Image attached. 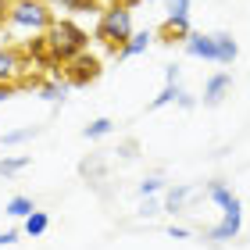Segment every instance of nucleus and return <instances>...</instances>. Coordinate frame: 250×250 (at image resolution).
Segmentation results:
<instances>
[{"label":"nucleus","mask_w":250,"mask_h":250,"mask_svg":"<svg viewBox=\"0 0 250 250\" xmlns=\"http://www.w3.org/2000/svg\"><path fill=\"white\" fill-rule=\"evenodd\" d=\"M225 218L214 225V229H208V240H214V243H225V240H236L240 236V225H243V208L240 211H222Z\"/></svg>","instance_id":"obj_6"},{"label":"nucleus","mask_w":250,"mask_h":250,"mask_svg":"<svg viewBox=\"0 0 250 250\" xmlns=\"http://www.w3.org/2000/svg\"><path fill=\"white\" fill-rule=\"evenodd\" d=\"M165 79H168V83H175V79H179V68L168 64V68H165Z\"/></svg>","instance_id":"obj_29"},{"label":"nucleus","mask_w":250,"mask_h":250,"mask_svg":"<svg viewBox=\"0 0 250 250\" xmlns=\"http://www.w3.org/2000/svg\"><path fill=\"white\" fill-rule=\"evenodd\" d=\"M93 40H100L111 54H118L125 43L132 40V11H129V7H115V4H107L104 11H100V18H97Z\"/></svg>","instance_id":"obj_2"},{"label":"nucleus","mask_w":250,"mask_h":250,"mask_svg":"<svg viewBox=\"0 0 250 250\" xmlns=\"http://www.w3.org/2000/svg\"><path fill=\"white\" fill-rule=\"evenodd\" d=\"M21 72H25V54L18 47H0V86L15 83Z\"/></svg>","instance_id":"obj_5"},{"label":"nucleus","mask_w":250,"mask_h":250,"mask_svg":"<svg viewBox=\"0 0 250 250\" xmlns=\"http://www.w3.org/2000/svg\"><path fill=\"white\" fill-rule=\"evenodd\" d=\"M7 7H11V4H0V21H4V11H7Z\"/></svg>","instance_id":"obj_30"},{"label":"nucleus","mask_w":250,"mask_h":250,"mask_svg":"<svg viewBox=\"0 0 250 250\" xmlns=\"http://www.w3.org/2000/svg\"><path fill=\"white\" fill-rule=\"evenodd\" d=\"M150 40H154V32H146V29H143V32H132V40L125 43L115 58H122V61H125V58H136V54H143L146 47H150Z\"/></svg>","instance_id":"obj_11"},{"label":"nucleus","mask_w":250,"mask_h":250,"mask_svg":"<svg viewBox=\"0 0 250 250\" xmlns=\"http://www.w3.org/2000/svg\"><path fill=\"white\" fill-rule=\"evenodd\" d=\"M111 129H115V122L111 118H97V122H89L86 125V140H104V136H111Z\"/></svg>","instance_id":"obj_18"},{"label":"nucleus","mask_w":250,"mask_h":250,"mask_svg":"<svg viewBox=\"0 0 250 250\" xmlns=\"http://www.w3.org/2000/svg\"><path fill=\"white\" fill-rule=\"evenodd\" d=\"M214 40H218V64H232V61H236V54H240L236 40L229 36V32H214Z\"/></svg>","instance_id":"obj_12"},{"label":"nucleus","mask_w":250,"mask_h":250,"mask_svg":"<svg viewBox=\"0 0 250 250\" xmlns=\"http://www.w3.org/2000/svg\"><path fill=\"white\" fill-rule=\"evenodd\" d=\"M168 18H189V0H165Z\"/></svg>","instance_id":"obj_20"},{"label":"nucleus","mask_w":250,"mask_h":250,"mask_svg":"<svg viewBox=\"0 0 250 250\" xmlns=\"http://www.w3.org/2000/svg\"><path fill=\"white\" fill-rule=\"evenodd\" d=\"M4 211L11 214V218H29V214H32V211H36V204H32L29 197H11Z\"/></svg>","instance_id":"obj_13"},{"label":"nucleus","mask_w":250,"mask_h":250,"mask_svg":"<svg viewBox=\"0 0 250 250\" xmlns=\"http://www.w3.org/2000/svg\"><path fill=\"white\" fill-rule=\"evenodd\" d=\"M97 75H100V64H97V58H89V54H83V58H75L68 64V83L72 86H86V83H93Z\"/></svg>","instance_id":"obj_7"},{"label":"nucleus","mask_w":250,"mask_h":250,"mask_svg":"<svg viewBox=\"0 0 250 250\" xmlns=\"http://www.w3.org/2000/svg\"><path fill=\"white\" fill-rule=\"evenodd\" d=\"M43 97L47 100H61L64 97V83H43Z\"/></svg>","instance_id":"obj_23"},{"label":"nucleus","mask_w":250,"mask_h":250,"mask_svg":"<svg viewBox=\"0 0 250 250\" xmlns=\"http://www.w3.org/2000/svg\"><path fill=\"white\" fill-rule=\"evenodd\" d=\"M161 179H143V183H140V197H154V193H161Z\"/></svg>","instance_id":"obj_22"},{"label":"nucleus","mask_w":250,"mask_h":250,"mask_svg":"<svg viewBox=\"0 0 250 250\" xmlns=\"http://www.w3.org/2000/svg\"><path fill=\"white\" fill-rule=\"evenodd\" d=\"M36 132H40L36 125H25V129H11V132H4V136H0V143H4V146H18V143L32 140Z\"/></svg>","instance_id":"obj_17"},{"label":"nucleus","mask_w":250,"mask_h":250,"mask_svg":"<svg viewBox=\"0 0 250 250\" xmlns=\"http://www.w3.org/2000/svg\"><path fill=\"white\" fill-rule=\"evenodd\" d=\"M47 225H50L47 211H32L29 218H25V225H21V229H25V236H43V232H47Z\"/></svg>","instance_id":"obj_14"},{"label":"nucleus","mask_w":250,"mask_h":250,"mask_svg":"<svg viewBox=\"0 0 250 250\" xmlns=\"http://www.w3.org/2000/svg\"><path fill=\"white\" fill-rule=\"evenodd\" d=\"M208 197H211L214 204H218L222 211H240V208H243L240 197H236V193H232L229 186H225V183H211V186H208Z\"/></svg>","instance_id":"obj_9"},{"label":"nucleus","mask_w":250,"mask_h":250,"mask_svg":"<svg viewBox=\"0 0 250 250\" xmlns=\"http://www.w3.org/2000/svg\"><path fill=\"white\" fill-rule=\"evenodd\" d=\"M43 43H47V54L54 64H72L75 58H83L89 50V32L83 25H75L72 18H61L43 32Z\"/></svg>","instance_id":"obj_1"},{"label":"nucleus","mask_w":250,"mask_h":250,"mask_svg":"<svg viewBox=\"0 0 250 250\" xmlns=\"http://www.w3.org/2000/svg\"><path fill=\"white\" fill-rule=\"evenodd\" d=\"M25 168H29V157H25V154H15V157H4V161H0V175L11 179V175L25 172Z\"/></svg>","instance_id":"obj_16"},{"label":"nucleus","mask_w":250,"mask_h":250,"mask_svg":"<svg viewBox=\"0 0 250 250\" xmlns=\"http://www.w3.org/2000/svg\"><path fill=\"white\" fill-rule=\"evenodd\" d=\"M7 21L15 29H25V32H47L58 18H54V11L43 0H15L7 7Z\"/></svg>","instance_id":"obj_3"},{"label":"nucleus","mask_w":250,"mask_h":250,"mask_svg":"<svg viewBox=\"0 0 250 250\" xmlns=\"http://www.w3.org/2000/svg\"><path fill=\"white\" fill-rule=\"evenodd\" d=\"M146 4H150V0H146Z\"/></svg>","instance_id":"obj_31"},{"label":"nucleus","mask_w":250,"mask_h":250,"mask_svg":"<svg viewBox=\"0 0 250 250\" xmlns=\"http://www.w3.org/2000/svg\"><path fill=\"white\" fill-rule=\"evenodd\" d=\"M18 240V229H7V232H0V247H7V243H15Z\"/></svg>","instance_id":"obj_25"},{"label":"nucleus","mask_w":250,"mask_h":250,"mask_svg":"<svg viewBox=\"0 0 250 250\" xmlns=\"http://www.w3.org/2000/svg\"><path fill=\"white\" fill-rule=\"evenodd\" d=\"M232 89V75L229 72H218V75H211L208 79V86H204V104H222V97Z\"/></svg>","instance_id":"obj_8"},{"label":"nucleus","mask_w":250,"mask_h":250,"mask_svg":"<svg viewBox=\"0 0 250 250\" xmlns=\"http://www.w3.org/2000/svg\"><path fill=\"white\" fill-rule=\"evenodd\" d=\"M107 4H115V7H129V11H132L136 4H140V0H107Z\"/></svg>","instance_id":"obj_28"},{"label":"nucleus","mask_w":250,"mask_h":250,"mask_svg":"<svg viewBox=\"0 0 250 250\" xmlns=\"http://www.w3.org/2000/svg\"><path fill=\"white\" fill-rule=\"evenodd\" d=\"M161 208H157V200H150V197H143V208H140V214L143 218H150V214H157Z\"/></svg>","instance_id":"obj_24"},{"label":"nucleus","mask_w":250,"mask_h":250,"mask_svg":"<svg viewBox=\"0 0 250 250\" xmlns=\"http://www.w3.org/2000/svg\"><path fill=\"white\" fill-rule=\"evenodd\" d=\"M54 4H58L61 11H93V0H54Z\"/></svg>","instance_id":"obj_21"},{"label":"nucleus","mask_w":250,"mask_h":250,"mask_svg":"<svg viewBox=\"0 0 250 250\" xmlns=\"http://www.w3.org/2000/svg\"><path fill=\"white\" fill-rule=\"evenodd\" d=\"M189 18H168L165 25H161V36H165V43H175V40H189Z\"/></svg>","instance_id":"obj_10"},{"label":"nucleus","mask_w":250,"mask_h":250,"mask_svg":"<svg viewBox=\"0 0 250 250\" xmlns=\"http://www.w3.org/2000/svg\"><path fill=\"white\" fill-rule=\"evenodd\" d=\"M168 236H172V240H189V232L179 229V225H172V229H168Z\"/></svg>","instance_id":"obj_27"},{"label":"nucleus","mask_w":250,"mask_h":250,"mask_svg":"<svg viewBox=\"0 0 250 250\" xmlns=\"http://www.w3.org/2000/svg\"><path fill=\"white\" fill-rule=\"evenodd\" d=\"M15 97V83H7V86H0V104H4V100H11Z\"/></svg>","instance_id":"obj_26"},{"label":"nucleus","mask_w":250,"mask_h":250,"mask_svg":"<svg viewBox=\"0 0 250 250\" xmlns=\"http://www.w3.org/2000/svg\"><path fill=\"white\" fill-rule=\"evenodd\" d=\"M189 58H204V61H218V40L214 32H189V40L183 43Z\"/></svg>","instance_id":"obj_4"},{"label":"nucleus","mask_w":250,"mask_h":250,"mask_svg":"<svg viewBox=\"0 0 250 250\" xmlns=\"http://www.w3.org/2000/svg\"><path fill=\"white\" fill-rule=\"evenodd\" d=\"M189 197V186H175V189H168V197H165V211H183V204Z\"/></svg>","instance_id":"obj_19"},{"label":"nucleus","mask_w":250,"mask_h":250,"mask_svg":"<svg viewBox=\"0 0 250 250\" xmlns=\"http://www.w3.org/2000/svg\"><path fill=\"white\" fill-rule=\"evenodd\" d=\"M179 97H183V89H179V83H168V86H165V89H161V93H157V97H154V100H150L146 107H150V111H157V107H165V104H175Z\"/></svg>","instance_id":"obj_15"}]
</instances>
